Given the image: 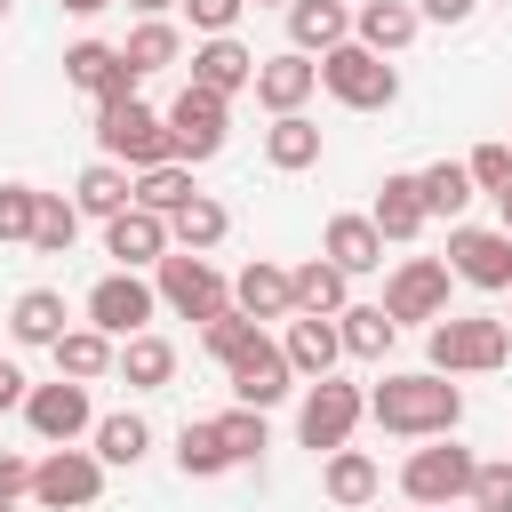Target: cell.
Masks as SVG:
<instances>
[{
	"label": "cell",
	"mask_w": 512,
	"mask_h": 512,
	"mask_svg": "<svg viewBox=\"0 0 512 512\" xmlns=\"http://www.w3.org/2000/svg\"><path fill=\"white\" fill-rule=\"evenodd\" d=\"M192 192H200V184H192V168H184V160H168V168H144V176L128 184V208H144V216H176Z\"/></svg>",
	"instance_id": "cell-34"
},
{
	"label": "cell",
	"mask_w": 512,
	"mask_h": 512,
	"mask_svg": "<svg viewBox=\"0 0 512 512\" xmlns=\"http://www.w3.org/2000/svg\"><path fill=\"white\" fill-rule=\"evenodd\" d=\"M416 32H424V16H416L408 0H360V8H352V40L376 48V56H400Z\"/></svg>",
	"instance_id": "cell-23"
},
{
	"label": "cell",
	"mask_w": 512,
	"mask_h": 512,
	"mask_svg": "<svg viewBox=\"0 0 512 512\" xmlns=\"http://www.w3.org/2000/svg\"><path fill=\"white\" fill-rule=\"evenodd\" d=\"M176 8L192 16V32H200V40H224V32L240 24V8H248V0H176Z\"/></svg>",
	"instance_id": "cell-45"
},
{
	"label": "cell",
	"mask_w": 512,
	"mask_h": 512,
	"mask_svg": "<svg viewBox=\"0 0 512 512\" xmlns=\"http://www.w3.org/2000/svg\"><path fill=\"white\" fill-rule=\"evenodd\" d=\"M48 352H56V376H72V384H96V376H112V352H120V344H112V336H96V328L80 320V328H64Z\"/></svg>",
	"instance_id": "cell-32"
},
{
	"label": "cell",
	"mask_w": 512,
	"mask_h": 512,
	"mask_svg": "<svg viewBox=\"0 0 512 512\" xmlns=\"http://www.w3.org/2000/svg\"><path fill=\"white\" fill-rule=\"evenodd\" d=\"M488 200H496V232L512 240V184H504V192H488Z\"/></svg>",
	"instance_id": "cell-49"
},
{
	"label": "cell",
	"mask_w": 512,
	"mask_h": 512,
	"mask_svg": "<svg viewBox=\"0 0 512 512\" xmlns=\"http://www.w3.org/2000/svg\"><path fill=\"white\" fill-rule=\"evenodd\" d=\"M0 512H16V504H0Z\"/></svg>",
	"instance_id": "cell-55"
},
{
	"label": "cell",
	"mask_w": 512,
	"mask_h": 512,
	"mask_svg": "<svg viewBox=\"0 0 512 512\" xmlns=\"http://www.w3.org/2000/svg\"><path fill=\"white\" fill-rule=\"evenodd\" d=\"M256 104L280 120V112H304L312 104V88H320V56H296V48H280V56H256Z\"/></svg>",
	"instance_id": "cell-15"
},
{
	"label": "cell",
	"mask_w": 512,
	"mask_h": 512,
	"mask_svg": "<svg viewBox=\"0 0 512 512\" xmlns=\"http://www.w3.org/2000/svg\"><path fill=\"white\" fill-rule=\"evenodd\" d=\"M368 416L392 432V440H448L464 424V392L456 376H432V368H408V376H384L368 392Z\"/></svg>",
	"instance_id": "cell-1"
},
{
	"label": "cell",
	"mask_w": 512,
	"mask_h": 512,
	"mask_svg": "<svg viewBox=\"0 0 512 512\" xmlns=\"http://www.w3.org/2000/svg\"><path fill=\"white\" fill-rule=\"evenodd\" d=\"M408 8H416L424 24H464V16L480 8V0H408Z\"/></svg>",
	"instance_id": "cell-47"
},
{
	"label": "cell",
	"mask_w": 512,
	"mask_h": 512,
	"mask_svg": "<svg viewBox=\"0 0 512 512\" xmlns=\"http://www.w3.org/2000/svg\"><path fill=\"white\" fill-rule=\"evenodd\" d=\"M320 256H328L344 280H360V272H376V264H384V232H376L368 216H328V232H320Z\"/></svg>",
	"instance_id": "cell-22"
},
{
	"label": "cell",
	"mask_w": 512,
	"mask_h": 512,
	"mask_svg": "<svg viewBox=\"0 0 512 512\" xmlns=\"http://www.w3.org/2000/svg\"><path fill=\"white\" fill-rule=\"evenodd\" d=\"M152 296L168 304V312H184V320H216V312H232V280L208 264V256H184V248H168L160 264H152Z\"/></svg>",
	"instance_id": "cell-5"
},
{
	"label": "cell",
	"mask_w": 512,
	"mask_h": 512,
	"mask_svg": "<svg viewBox=\"0 0 512 512\" xmlns=\"http://www.w3.org/2000/svg\"><path fill=\"white\" fill-rule=\"evenodd\" d=\"M504 296H512V288H504ZM504 328H512V320H504Z\"/></svg>",
	"instance_id": "cell-57"
},
{
	"label": "cell",
	"mask_w": 512,
	"mask_h": 512,
	"mask_svg": "<svg viewBox=\"0 0 512 512\" xmlns=\"http://www.w3.org/2000/svg\"><path fill=\"white\" fill-rule=\"evenodd\" d=\"M64 80H72L80 96H96V104L136 96V72L120 64V48H112V40H72V48H64Z\"/></svg>",
	"instance_id": "cell-16"
},
{
	"label": "cell",
	"mask_w": 512,
	"mask_h": 512,
	"mask_svg": "<svg viewBox=\"0 0 512 512\" xmlns=\"http://www.w3.org/2000/svg\"><path fill=\"white\" fill-rule=\"evenodd\" d=\"M504 144H512V136H504Z\"/></svg>",
	"instance_id": "cell-58"
},
{
	"label": "cell",
	"mask_w": 512,
	"mask_h": 512,
	"mask_svg": "<svg viewBox=\"0 0 512 512\" xmlns=\"http://www.w3.org/2000/svg\"><path fill=\"white\" fill-rule=\"evenodd\" d=\"M16 496H32V464L16 448H0V504H16Z\"/></svg>",
	"instance_id": "cell-46"
},
{
	"label": "cell",
	"mask_w": 512,
	"mask_h": 512,
	"mask_svg": "<svg viewBox=\"0 0 512 512\" xmlns=\"http://www.w3.org/2000/svg\"><path fill=\"white\" fill-rule=\"evenodd\" d=\"M96 464H144V448H152V424L136 416V408H120V416H96Z\"/></svg>",
	"instance_id": "cell-37"
},
{
	"label": "cell",
	"mask_w": 512,
	"mask_h": 512,
	"mask_svg": "<svg viewBox=\"0 0 512 512\" xmlns=\"http://www.w3.org/2000/svg\"><path fill=\"white\" fill-rule=\"evenodd\" d=\"M320 488H328V504L360 512V504H376L384 472H376V456H368V448H328V464H320Z\"/></svg>",
	"instance_id": "cell-25"
},
{
	"label": "cell",
	"mask_w": 512,
	"mask_h": 512,
	"mask_svg": "<svg viewBox=\"0 0 512 512\" xmlns=\"http://www.w3.org/2000/svg\"><path fill=\"white\" fill-rule=\"evenodd\" d=\"M256 8H288V0H256Z\"/></svg>",
	"instance_id": "cell-52"
},
{
	"label": "cell",
	"mask_w": 512,
	"mask_h": 512,
	"mask_svg": "<svg viewBox=\"0 0 512 512\" xmlns=\"http://www.w3.org/2000/svg\"><path fill=\"white\" fill-rule=\"evenodd\" d=\"M280 352H288V368H296L304 384H320V376H336V360H344V336H336V320L288 312V336H280Z\"/></svg>",
	"instance_id": "cell-18"
},
{
	"label": "cell",
	"mask_w": 512,
	"mask_h": 512,
	"mask_svg": "<svg viewBox=\"0 0 512 512\" xmlns=\"http://www.w3.org/2000/svg\"><path fill=\"white\" fill-rule=\"evenodd\" d=\"M56 8H72V16H104L112 0H56Z\"/></svg>",
	"instance_id": "cell-50"
},
{
	"label": "cell",
	"mask_w": 512,
	"mask_h": 512,
	"mask_svg": "<svg viewBox=\"0 0 512 512\" xmlns=\"http://www.w3.org/2000/svg\"><path fill=\"white\" fill-rule=\"evenodd\" d=\"M472 448H456V440H424L408 464H400V496L408 504H424V512H448V504H464L472 496Z\"/></svg>",
	"instance_id": "cell-7"
},
{
	"label": "cell",
	"mask_w": 512,
	"mask_h": 512,
	"mask_svg": "<svg viewBox=\"0 0 512 512\" xmlns=\"http://www.w3.org/2000/svg\"><path fill=\"white\" fill-rule=\"evenodd\" d=\"M464 176H472V192H504V184H512V144H504V136L480 144V152L464 160Z\"/></svg>",
	"instance_id": "cell-44"
},
{
	"label": "cell",
	"mask_w": 512,
	"mask_h": 512,
	"mask_svg": "<svg viewBox=\"0 0 512 512\" xmlns=\"http://www.w3.org/2000/svg\"><path fill=\"white\" fill-rule=\"evenodd\" d=\"M344 8H360V0H344Z\"/></svg>",
	"instance_id": "cell-53"
},
{
	"label": "cell",
	"mask_w": 512,
	"mask_h": 512,
	"mask_svg": "<svg viewBox=\"0 0 512 512\" xmlns=\"http://www.w3.org/2000/svg\"><path fill=\"white\" fill-rule=\"evenodd\" d=\"M120 64L144 80V72H168V64H184V32L168 24V16H144L128 40H120Z\"/></svg>",
	"instance_id": "cell-29"
},
{
	"label": "cell",
	"mask_w": 512,
	"mask_h": 512,
	"mask_svg": "<svg viewBox=\"0 0 512 512\" xmlns=\"http://www.w3.org/2000/svg\"><path fill=\"white\" fill-rule=\"evenodd\" d=\"M336 336H344V352H352V360H384L400 328L384 320V304H344V312H336Z\"/></svg>",
	"instance_id": "cell-36"
},
{
	"label": "cell",
	"mask_w": 512,
	"mask_h": 512,
	"mask_svg": "<svg viewBox=\"0 0 512 512\" xmlns=\"http://www.w3.org/2000/svg\"><path fill=\"white\" fill-rule=\"evenodd\" d=\"M232 312H248L256 328H264V320H288V312H296V304H288V272L264 264V256L240 264V280H232Z\"/></svg>",
	"instance_id": "cell-26"
},
{
	"label": "cell",
	"mask_w": 512,
	"mask_h": 512,
	"mask_svg": "<svg viewBox=\"0 0 512 512\" xmlns=\"http://www.w3.org/2000/svg\"><path fill=\"white\" fill-rule=\"evenodd\" d=\"M360 416H368V392H360V384H344V376H320V384H304V400H296V440H304L312 456L352 448Z\"/></svg>",
	"instance_id": "cell-6"
},
{
	"label": "cell",
	"mask_w": 512,
	"mask_h": 512,
	"mask_svg": "<svg viewBox=\"0 0 512 512\" xmlns=\"http://www.w3.org/2000/svg\"><path fill=\"white\" fill-rule=\"evenodd\" d=\"M176 472H184V480H216V472H232L216 424H184V432H176Z\"/></svg>",
	"instance_id": "cell-39"
},
{
	"label": "cell",
	"mask_w": 512,
	"mask_h": 512,
	"mask_svg": "<svg viewBox=\"0 0 512 512\" xmlns=\"http://www.w3.org/2000/svg\"><path fill=\"white\" fill-rule=\"evenodd\" d=\"M224 232H232V216H224V200H208V192H192V200L168 216V248H184V256L224 248Z\"/></svg>",
	"instance_id": "cell-28"
},
{
	"label": "cell",
	"mask_w": 512,
	"mask_h": 512,
	"mask_svg": "<svg viewBox=\"0 0 512 512\" xmlns=\"http://www.w3.org/2000/svg\"><path fill=\"white\" fill-rule=\"evenodd\" d=\"M288 304H296V312H312V320H336V312L352 304V280H344L328 256H304V264L288 272Z\"/></svg>",
	"instance_id": "cell-24"
},
{
	"label": "cell",
	"mask_w": 512,
	"mask_h": 512,
	"mask_svg": "<svg viewBox=\"0 0 512 512\" xmlns=\"http://www.w3.org/2000/svg\"><path fill=\"white\" fill-rule=\"evenodd\" d=\"M256 336H264V328H256L248 312H216V320L200 328V344H208V360H216V368H224V360H240V352H248Z\"/></svg>",
	"instance_id": "cell-41"
},
{
	"label": "cell",
	"mask_w": 512,
	"mask_h": 512,
	"mask_svg": "<svg viewBox=\"0 0 512 512\" xmlns=\"http://www.w3.org/2000/svg\"><path fill=\"white\" fill-rule=\"evenodd\" d=\"M216 424V440H224V456L232 464H256L264 448H272V432H264V416L256 408H224V416H208Z\"/></svg>",
	"instance_id": "cell-40"
},
{
	"label": "cell",
	"mask_w": 512,
	"mask_h": 512,
	"mask_svg": "<svg viewBox=\"0 0 512 512\" xmlns=\"http://www.w3.org/2000/svg\"><path fill=\"white\" fill-rule=\"evenodd\" d=\"M424 352H432V376H488L512 360V328L488 312H440L424 328Z\"/></svg>",
	"instance_id": "cell-2"
},
{
	"label": "cell",
	"mask_w": 512,
	"mask_h": 512,
	"mask_svg": "<svg viewBox=\"0 0 512 512\" xmlns=\"http://www.w3.org/2000/svg\"><path fill=\"white\" fill-rule=\"evenodd\" d=\"M128 184H136V176H128L120 160H88V168H80V184H72V208H80V216H96V224H112V216L128 208Z\"/></svg>",
	"instance_id": "cell-31"
},
{
	"label": "cell",
	"mask_w": 512,
	"mask_h": 512,
	"mask_svg": "<svg viewBox=\"0 0 512 512\" xmlns=\"http://www.w3.org/2000/svg\"><path fill=\"white\" fill-rule=\"evenodd\" d=\"M24 392H32V384H24V368H16V360H0V416H8V408H24Z\"/></svg>",
	"instance_id": "cell-48"
},
{
	"label": "cell",
	"mask_w": 512,
	"mask_h": 512,
	"mask_svg": "<svg viewBox=\"0 0 512 512\" xmlns=\"http://www.w3.org/2000/svg\"><path fill=\"white\" fill-rule=\"evenodd\" d=\"M368 224L384 232V248H400V240H416V232L432 224V216H424V192H416V168H400V176H384V184H376Z\"/></svg>",
	"instance_id": "cell-20"
},
{
	"label": "cell",
	"mask_w": 512,
	"mask_h": 512,
	"mask_svg": "<svg viewBox=\"0 0 512 512\" xmlns=\"http://www.w3.org/2000/svg\"><path fill=\"white\" fill-rule=\"evenodd\" d=\"M248 80H256V56H248V48L232 40V32H224V40H200V48H192V88H208V96H224V104H232V96H240Z\"/></svg>",
	"instance_id": "cell-21"
},
{
	"label": "cell",
	"mask_w": 512,
	"mask_h": 512,
	"mask_svg": "<svg viewBox=\"0 0 512 512\" xmlns=\"http://www.w3.org/2000/svg\"><path fill=\"white\" fill-rule=\"evenodd\" d=\"M96 496H104L96 448H48V456L32 464V504H40V512H88Z\"/></svg>",
	"instance_id": "cell-9"
},
{
	"label": "cell",
	"mask_w": 512,
	"mask_h": 512,
	"mask_svg": "<svg viewBox=\"0 0 512 512\" xmlns=\"http://www.w3.org/2000/svg\"><path fill=\"white\" fill-rule=\"evenodd\" d=\"M320 88H328L344 112H392V104H400L392 56H376V48H360V40H344V48L320 56Z\"/></svg>",
	"instance_id": "cell-4"
},
{
	"label": "cell",
	"mask_w": 512,
	"mask_h": 512,
	"mask_svg": "<svg viewBox=\"0 0 512 512\" xmlns=\"http://www.w3.org/2000/svg\"><path fill=\"white\" fill-rule=\"evenodd\" d=\"M448 280H456V272H448L440 256H408V264L384 280V320H392V328H400V320H424V328H432V320L448 312Z\"/></svg>",
	"instance_id": "cell-13"
},
{
	"label": "cell",
	"mask_w": 512,
	"mask_h": 512,
	"mask_svg": "<svg viewBox=\"0 0 512 512\" xmlns=\"http://www.w3.org/2000/svg\"><path fill=\"white\" fill-rule=\"evenodd\" d=\"M224 376H232V408H256V416L296 392V368H288V352H280L272 336H256L240 360H224Z\"/></svg>",
	"instance_id": "cell-14"
},
{
	"label": "cell",
	"mask_w": 512,
	"mask_h": 512,
	"mask_svg": "<svg viewBox=\"0 0 512 512\" xmlns=\"http://www.w3.org/2000/svg\"><path fill=\"white\" fill-rule=\"evenodd\" d=\"M464 504H472V512H512V456H480Z\"/></svg>",
	"instance_id": "cell-42"
},
{
	"label": "cell",
	"mask_w": 512,
	"mask_h": 512,
	"mask_svg": "<svg viewBox=\"0 0 512 512\" xmlns=\"http://www.w3.org/2000/svg\"><path fill=\"white\" fill-rule=\"evenodd\" d=\"M0 16H8V0H0Z\"/></svg>",
	"instance_id": "cell-54"
},
{
	"label": "cell",
	"mask_w": 512,
	"mask_h": 512,
	"mask_svg": "<svg viewBox=\"0 0 512 512\" xmlns=\"http://www.w3.org/2000/svg\"><path fill=\"white\" fill-rule=\"evenodd\" d=\"M416 192H424V216H448V224H464V208H472V176H464V160H432V168H416Z\"/></svg>",
	"instance_id": "cell-35"
},
{
	"label": "cell",
	"mask_w": 512,
	"mask_h": 512,
	"mask_svg": "<svg viewBox=\"0 0 512 512\" xmlns=\"http://www.w3.org/2000/svg\"><path fill=\"white\" fill-rule=\"evenodd\" d=\"M280 16H288V48L296 56H328V48L352 40V8L344 0H288Z\"/></svg>",
	"instance_id": "cell-19"
},
{
	"label": "cell",
	"mask_w": 512,
	"mask_h": 512,
	"mask_svg": "<svg viewBox=\"0 0 512 512\" xmlns=\"http://www.w3.org/2000/svg\"><path fill=\"white\" fill-rule=\"evenodd\" d=\"M408 512H424V504H408Z\"/></svg>",
	"instance_id": "cell-56"
},
{
	"label": "cell",
	"mask_w": 512,
	"mask_h": 512,
	"mask_svg": "<svg viewBox=\"0 0 512 512\" xmlns=\"http://www.w3.org/2000/svg\"><path fill=\"white\" fill-rule=\"evenodd\" d=\"M104 256H112L120 272H144V264H160V256H168V216L120 208V216L104 224Z\"/></svg>",
	"instance_id": "cell-17"
},
{
	"label": "cell",
	"mask_w": 512,
	"mask_h": 512,
	"mask_svg": "<svg viewBox=\"0 0 512 512\" xmlns=\"http://www.w3.org/2000/svg\"><path fill=\"white\" fill-rule=\"evenodd\" d=\"M128 8H136V16H168L176 0H128Z\"/></svg>",
	"instance_id": "cell-51"
},
{
	"label": "cell",
	"mask_w": 512,
	"mask_h": 512,
	"mask_svg": "<svg viewBox=\"0 0 512 512\" xmlns=\"http://www.w3.org/2000/svg\"><path fill=\"white\" fill-rule=\"evenodd\" d=\"M96 152H104V160H120L128 176H144V168H168V160H176V144H168V120H160L144 96L96 104Z\"/></svg>",
	"instance_id": "cell-3"
},
{
	"label": "cell",
	"mask_w": 512,
	"mask_h": 512,
	"mask_svg": "<svg viewBox=\"0 0 512 512\" xmlns=\"http://www.w3.org/2000/svg\"><path fill=\"white\" fill-rule=\"evenodd\" d=\"M464 288H488V296H504L512 288V240L496 232V224H448V256H440Z\"/></svg>",
	"instance_id": "cell-11"
},
{
	"label": "cell",
	"mask_w": 512,
	"mask_h": 512,
	"mask_svg": "<svg viewBox=\"0 0 512 512\" xmlns=\"http://www.w3.org/2000/svg\"><path fill=\"white\" fill-rule=\"evenodd\" d=\"M32 208H40V184H0V240L32 248Z\"/></svg>",
	"instance_id": "cell-43"
},
{
	"label": "cell",
	"mask_w": 512,
	"mask_h": 512,
	"mask_svg": "<svg viewBox=\"0 0 512 512\" xmlns=\"http://www.w3.org/2000/svg\"><path fill=\"white\" fill-rule=\"evenodd\" d=\"M24 424H32V440H48V448H72L80 432H96L88 384H72V376H56V384H32V392H24Z\"/></svg>",
	"instance_id": "cell-12"
},
{
	"label": "cell",
	"mask_w": 512,
	"mask_h": 512,
	"mask_svg": "<svg viewBox=\"0 0 512 512\" xmlns=\"http://www.w3.org/2000/svg\"><path fill=\"white\" fill-rule=\"evenodd\" d=\"M152 312H160V296H152V280H144V272H104V280L88 288V328H96V336H112V344L144 336V328H152Z\"/></svg>",
	"instance_id": "cell-10"
},
{
	"label": "cell",
	"mask_w": 512,
	"mask_h": 512,
	"mask_svg": "<svg viewBox=\"0 0 512 512\" xmlns=\"http://www.w3.org/2000/svg\"><path fill=\"white\" fill-rule=\"evenodd\" d=\"M80 240V208L64 200V192H40V208H32V248L40 256H64Z\"/></svg>",
	"instance_id": "cell-38"
},
{
	"label": "cell",
	"mask_w": 512,
	"mask_h": 512,
	"mask_svg": "<svg viewBox=\"0 0 512 512\" xmlns=\"http://www.w3.org/2000/svg\"><path fill=\"white\" fill-rule=\"evenodd\" d=\"M112 376H120V384H128V392H160V384H168V376H176V344H168V336H152V328H144V336H128V344H120V352H112Z\"/></svg>",
	"instance_id": "cell-27"
},
{
	"label": "cell",
	"mask_w": 512,
	"mask_h": 512,
	"mask_svg": "<svg viewBox=\"0 0 512 512\" xmlns=\"http://www.w3.org/2000/svg\"><path fill=\"white\" fill-rule=\"evenodd\" d=\"M264 160H272L280 176H296V168H320V120H304V112H280V120L264 128Z\"/></svg>",
	"instance_id": "cell-30"
},
{
	"label": "cell",
	"mask_w": 512,
	"mask_h": 512,
	"mask_svg": "<svg viewBox=\"0 0 512 512\" xmlns=\"http://www.w3.org/2000/svg\"><path fill=\"white\" fill-rule=\"evenodd\" d=\"M64 320H72V312H64L56 288H24V296L8 304V336H16V344H56Z\"/></svg>",
	"instance_id": "cell-33"
},
{
	"label": "cell",
	"mask_w": 512,
	"mask_h": 512,
	"mask_svg": "<svg viewBox=\"0 0 512 512\" xmlns=\"http://www.w3.org/2000/svg\"><path fill=\"white\" fill-rule=\"evenodd\" d=\"M160 120H168V144H176V160H184V168L216 160V152H224V136H232V104H224V96H208V88H192V80L176 88V104H168Z\"/></svg>",
	"instance_id": "cell-8"
}]
</instances>
